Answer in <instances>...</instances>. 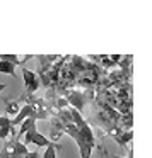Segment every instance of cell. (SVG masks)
I'll list each match as a JSON object with an SVG mask.
<instances>
[{"label":"cell","mask_w":152,"mask_h":158,"mask_svg":"<svg viewBox=\"0 0 152 158\" xmlns=\"http://www.w3.org/2000/svg\"><path fill=\"white\" fill-rule=\"evenodd\" d=\"M63 133L69 134V136L77 143V146H79V150H80V158H91V155H92V150H94V148L91 146V144L87 143L86 139H84V136L79 133V129H77V127L74 126L72 123H70V124H65V126H63Z\"/></svg>","instance_id":"cell-1"},{"label":"cell","mask_w":152,"mask_h":158,"mask_svg":"<svg viewBox=\"0 0 152 158\" xmlns=\"http://www.w3.org/2000/svg\"><path fill=\"white\" fill-rule=\"evenodd\" d=\"M21 139H22V144H26V146H28V144H36V146L48 148V146H51V144H55V143H51L46 136H43V134L36 129V126L31 127Z\"/></svg>","instance_id":"cell-2"},{"label":"cell","mask_w":152,"mask_h":158,"mask_svg":"<svg viewBox=\"0 0 152 158\" xmlns=\"http://www.w3.org/2000/svg\"><path fill=\"white\" fill-rule=\"evenodd\" d=\"M22 78H24L26 92H29V94H34L36 90L39 89V85H41L39 77L36 75L34 72H31L29 68H26V66H22Z\"/></svg>","instance_id":"cell-3"},{"label":"cell","mask_w":152,"mask_h":158,"mask_svg":"<svg viewBox=\"0 0 152 158\" xmlns=\"http://www.w3.org/2000/svg\"><path fill=\"white\" fill-rule=\"evenodd\" d=\"M29 117H33V119H36V112H34V107H33V104H31V102H28L26 106H22L21 109H19L17 116H16L14 119H11V124H12V127H16L17 124H21L22 121L29 119Z\"/></svg>","instance_id":"cell-4"},{"label":"cell","mask_w":152,"mask_h":158,"mask_svg":"<svg viewBox=\"0 0 152 158\" xmlns=\"http://www.w3.org/2000/svg\"><path fill=\"white\" fill-rule=\"evenodd\" d=\"M11 134L16 138V127H12L7 116H0V139H7Z\"/></svg>","instance_id":"cell-5"},{"label":"cell","mask_w":152,"mask_h":158,"mask_svg":"<svg viewBox=\"0 0 152 158\" xmlns=\"http://www.w3.org/2000/svg\"><path fill=\"white\" fill-rule=\"evenodd\" d=\"M0 73H7V75H11V77H16V65L0 60Z\"/></svg>","instance_id":"cell-6"},{"label":"cell","mask_w":152,"mask_h":158,"mask_svg":"<svg viewBox=\"0 0 152 158\" xmlns=\"http://www.w3.org/2000/svg\"><path fill=\"white\" fill-rule=\"evenodd\" d=\"M28 58H29V56H28ZM28 58L19 60L16 55H0V60H4V61H9V63H12V65H16V66H17V65H22V63H24Z\"/></svg>","instance_id":"cell-7"},{"label":"cell","mask_w":152,"mask_h":158,"mask_svg":"<svg viewBox=\"0 0 152 158\" xmlns=\"http://www.w3.org/2000/svg\"><path fill=\"white\" fill-rule=\"evenodd\" d=\"M56 148H58V144H51V146L45 148V153L41 155V158H56Z\"/></svg>","instance_id":"cell-8"},{"label":"cell","mask_w":152,"mask_h":158,"mask_svg":"<svg viewBox=\"0 0 152 158\" xmlns=\"http://www.w3.org/2000/svg\"><path fill=\"white\" fill-rule=\"evenodd\" d=\"M19 109H21V106H19L17 102H9L7 104V114H5V116H17V112H19Z\"/></svg>","instance_id":"cell-9"},{"label":"cell","mask_w":152,"mask_h":158,"mask_svg":"<svg viewBox=\"0 0 152 158\" xmlns=\"http://www.w3.org/2000/svg\"><path fill=\"white\" fill-rule=\"evenodd\" d=\"M14 139V138H12ZM12 139L5 143V146L0 150V158H11V153H12Z\"/></svg>","instance_id":"cell-10"},{"label":"cell","mask_w":152,"mask_h":158,"mask_svg":"<svg viewBox=\"0 0 152 158\" xmlns=\"http://www.w3.org/2000/svg\"><path fill=\"white\" fill-rule=\"evenodd\" d=\"M24 158H41V153L39 151H28V155Z\"/></svg>","instance_id":"cell-11"},{"label":"cell","mask_w":152,"mask_h":158,"mask_svg":"<svg viewBox=\"0 0 152 158\" xmlns=\"http://www.w3.org/2000/svg\"><path fill=\"white\" fill-rule=\"evenodd\" d=\"M5 87H7L5 83H0V92H2V90H5Z\"/></svg>","instance_id":"cell-12"}]
</instances>
